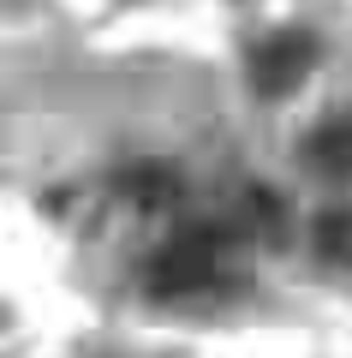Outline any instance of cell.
Returning <instances> with one entry per match:
<instances>
[{
  "label": "cell",
  "instance_id": "obj_3",
  "mask_svg": "<svg viewBox=\"0 0 352 358\" xmlns=\"http://www.w3.org/2000/svg\"><path fill=\"white\" fill-rule=\"evenodd\" d=\"M120 192H126L138 209L162 215V209H174L179 197H185V179H179L174 162H126V173H120Z\"/></svg>",
  "mask_w": 352,
  "mask_h": 358
},
{
  "label": "cell",
  "instance_id": "obj_6",
  "mask_svg": "<svg viewBox=\"0 0 352 358\" xmlns=\"http://www.w3.org/2000/svg\"><path fill=\"white\" fill-rule=\"evenodd\" d=\"M281 197L275 192H251V221H257V233H281Z\"/></svg>",
  "mask_w": 352,
  "mask_h": 358
},
{
  "label": "cell",
  "instance_id": "obj_4",
  "mask_svg": "<svg viewBox=\"0 0 352 358\" xmlns=\"http://www.w3.org/2000/svg\"><path fill=\"white\" fill-rule=\"evenodd\" d=\"M304 167H316L328 179H352V114H328L323 126H311Z\"/></svg>",
  "mask_w": 352,
  "mask_h": 358
},
{
  "label": "cell",
  "instance_id": "obj_1",
  "mask_svg": "<svg viewBox=\"0 0 352 358\" xmlns=\"http://www.w3.org/2000/svg\"><path fill=\"white\" fill-rule=\"evenodd\" d=\"M155 299H221L233 287H245V245L239 227H221V221H203L185 227L174 245H162L143 275Z\"/></svg>",
  "mask_w": 352,
  "mask_h": 358
},
{
  "label": "cell",
  "instance_id": "obj_5",
  "mask_svg": "<svg viewBox=\"0 0 352 358\" xmlns=\"http://www.w3.org/2000/svg\"><path fill=\"white\" fill-rule=\"evenodd\" d=\"M316 245H323V251H346L352 245V209H328V215L316 221Z\"/></svg>",
  "mask_w": 352,
  "mask_h": 358
},
{
  "label": "cell",
  "instance_id": "obj_2",
  "mask_svg": "<svg viewBox=\"0 0 352 358\" xmlns=\"http://www.w3.org/2000/svg\"><path fill=\"white\" fill-rule=\"evenodd\" d=\"M316 54H323V42H316L311 30H275V36L251 54V90L257 96H293V90L311 78Z\"/></svg>",
  "mask_w": 352,
  "mask_h": 358
}]
</instances>
